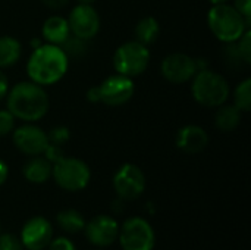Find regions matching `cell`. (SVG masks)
<instances>
[{"label":"cell","mask_w":251,"mask_h":250,"mask_svg":"<svg viewBox=\"0 0 251 250\" xmlns=\"http://www.w3.org/2000/svg\"><path fill=\"white\" fill-rule=\"evenodd\" d=\"M175 144L181 152L187 155H197L207 147L209 134L203 127L196 124H188L178 130L175 137Z\"/></svg>","instance_id":"cell-15"},{"label":"cell","mask_w":251,"mask_h":250,"mask_svg":"<svg viewBox=\"0 0 251 250\" xmlns=\"http://www.w3.org/2000/svg\"><path fill=\"white\" fill-rule=\"evenodd\" d=\"M51 177L62 190L81 192L88 186L91 171L82 159L63 156L60 161L53 164Z\"/></svg>","instance_id":"cell-6"},{"label":"cell","mask_w":251,"mask_h":250,"mask_svg":"<svg viewBox=\"0 0 251 250\" xmlns=\"http://www.w3.org/2000/svg\"><path fill=\"white\" fill-rule=\"evenodd\" d=\"M56 221H57V225L60 227V230H63L66 234H78V233L84 231L85 224H87L84 215L76 209L60 211L56 217Z\"/></svg>","instance_id":"cell-21"},{"label":"cell","mask_w":251,"mask_h":250,"mask_svg":"<svg viewBox=\"0 0 251 250\" xmlns=\"http://www.w3.org/2000/svg\"><path fill=\"white\" fill-rule=\"evenodd\" d=\"M71 34L90 41L100 31V16L93 4H76L66 18Z\"/></svg>","instance_id":"cell-11"},{"label":"cell","mask_w":251,"mask_h":250,"mask_svg":"<svg viewBox=\"0 0 251 250\" xmlns=\"http://www.w3.org/2000/svg\"><path fill=\"white\" fill-rule=\"evenodd\" d=\"M0 250H22L19 239L9 233L0 234Z\"/></svg>","instance_id":"cell-28"},{"label":"cell","mask_w":251,"mask_h":250,"mask_svg":"<svg viewBox=\"0 0 251 250\" xmlns=\"http://www.w3.org/2000/svg\"><path fill=\"white\" fill-rule=\"evenodd\" d=\"M41 3L51 10H60L69 3V0H41Z\"/></svg>","instance_id":"cell-33"},{"label":"cell","mask_w":251,"mask_h":250,"mask_svg":"<svg viewBox=\"0 0 251 250\" xmlns=\"http://www.w3.org/2000/svg\"><path fill=\"white\" fill-rule=\"evenodd\" d=\"M222 59L225 60L226 66L231 68V69H243L244 66H249L240 50H238V46H237V41L235 43H225L224 47H222Z\"/></svg>","instance_id":"cell-23"},{"label":"cell","mask_w":251,"mask_h":250,"mask_svg":"<svg viewBox=\"0 0 251 250\" xmlns=\"http://www.w3.org/2000/svg\"><path fill=\"white\" fill-rule=\"evenodd\" d=\"M43 156L53 165V164H56L57 161H60V159L65 156L63 147H62V146H56V144L49 143V146H47L46 150L43 152Z\"/></svg>","instance_id":"cell-29"},{"label":"cell","mask_w":251,"mask_h":250,"mask_svg":"<svg viewBox=\"0 0 251 250\" xmlns=\"http://www.w3.org/2000/svg\"><path fill=\"white\" fill-rule=\"evenodd\" d=\"M134 35H135L134 40H137L138 43H141V44L149 47L160 35V24H159V21L154 16H144V18H141L137 22L135 28H134Z\"/></svg>","instance_id":"cell-19"},{"label":"cell","mask_w":251,"mask_h":250,"mask_svg":"<svg viewBox=\"0 0 251 250\" xmlns=\"http://www.w3.org/2000/svg\"><path fill=\"white\" fill-rule=\"evenodd\" d=\"M7 177H9V167L4 161L0 159V187L6 183Z\"/></svg>","instance_id":"cell-35"},{"label":"cell","mask_w":251,"mask_h":250,"mask_svg":"<svg viewBox=\"0 0 251 250\" xmlns=\"http://www.w3.org/2000/svg\"><path fill=\"white\" fill-rule=\"evenodd\" d=\"M232 6L244 16L247 22L251 24V0H234Z\"/></svg>","instance_id":"cell-31"},{"label":"cell","mask_w":251,"mask_h":250,"mask_svg":"<svg viewBox=\"0 0 251 250\" xmlns=\"http://www.w3.org/2000/svg\"><path fill=\"white\" fill-rule=\"evenodd\" d=\"M232 105H235L243 113L251 109V78H244L234 90Z\"/></svg>","instance_id":"cell-22"},{"label":"cell","mask_w":251,"mask_h":250,"mask_svg":"<svg viewBox=\"0 0 251 250\" xmlns=\"http://www.w3.org/2000/svg\"><path fill=\"white\" fill-rule=\"evenodd\" d=\"M99 91L101 103L116 108L128 103L132 99L135 93V85L132 78L121 74H113L101 81V84H99Z\"/></svg>","instance_id":"cell-9"},{"label":"cell","mask_w":251,"mask_h":250,"mask_svg":"<svg viewBox=\"0 0 251 250\" xmlns=\"http://www.w3.org/2000/svg\"><path fill=\"white\" fill-rule=\"evenodd\" d=\"M151 60V53L147 46L138 43L137 40L125 41L113 53L112 63L116 74L135 78L146 72Z\"/></svg>","instance_id":"cell-5"},{"label":"cell","mask_w":251,"mask_h":250,"mask_svg":"<svg viewBox=\"0 0 251 250\" xmlns=\"http://www.w3.org/2000/svg\"><path fill=\"white\" fill-rule=\"evenodd\" d=\"M13 146L26 156L43 155L49 146V139L44 130L34 125V122H25L24 125L12 131Z\"/></svg>","instance_id":"cell-12"},{"label":"cell","mask_w":251,"mask_h":250,"mask_svg":"<svg viewBox=\"0 0 251 250\" xmlns=\"http://www.w3.org/2000/svg\"><path fill=\"white\" fill-rule=\"evenodd\" d=\"M237 46H238V50H240V53H241V56H243L244 62H246L247 65H250L251 63V31L250 29H247V31L240 37V40L237 41Z\"/></svg>","instance_id":"cell-27"},{"label":"cell","mask_w":251,"mask_h":250,"mask_svg":"<svg viewBox=\"0 0 251 250\" xmlns=\"http://www.w3.org/2000/svg\"><path fill=\"white\" fill-rule=\"evenodd\" d=\"M15 116L7 109H0V137L12 134L15 130Z\"/></svg>","instance_id":"cell-26"},{"label":"cell","mask_w":251,"mask_h":250,"mask_svg":"<svg viewBox=\"0 0 251 250\" xmlns=\"http://www.w3.org/2000/svg\"><path fill=\"white\" fill-rule=\"evenodd\" d=\"M96 0H78V3L79 4H93Z\"/></svg>","instance_id":"cell-36"},{"label":"cell","mask_w":251,"mask_h":250,"mask_svg":"<svg viewBox=\"0 0 251 250\" xmlns=\"http://www.w3.org/2000/svg\"><path fill=\"white\" fill-rule=\"evenodd\" d=\"M47 250H76L75 245L68 237H57L50 242L47 246Z\"/></svg>","instance_id":"cell-30"},{"label":"cell","mask_w":251,"mask_h":250,"mask_svg":"<svg viewBox=\"0 0 251 250\" xmlns=\"http://www.w3.org/2000/svg\"><path fill=\"white\" fill-rule=\"evenodd\" d=\"M85 99L90 103H99L100 102V91H99V85H93L87 90L85 93Z\"/></svg>","instance_id":"cell-34"},{"label":"cell","mask_w":251,"mask_h":250,"mask_svg":"<svg viewBox=\"0 0 251 250\" xmlns=\"http://www.w3.org/2000/svg\"><path fill=\"white\" fill-rule=\"evenodd\" d=\"M212 4H219V3H228V0H209Z\"/></svg>","instance_id":"cell-37"},{"label":"cell","mask_w":251,"mask_h":250,"mask_svg":"<svg viewBox=\"0 0 251 250\" xmlns=\"http://www.w3.org/2000/svg\"><path fill=\"white\" fill-rule=\"evenodd\" d=\"M71 35L68 19L60 15H51L49 16L41 27V37L46 43L62 46L68 37Z\"/></svg>","instance_id":"cell-16"},{"label":"cell","mask_w":251,"mask_h":250,"mask_svg":"<svg viewBox=\"0 0 251 250\" xmlns=\"http://www.w3.org/2000/svg\"><path fill=\"white\" fill-rule=\"evenodd\" d=\"M193 99L204 108H218L228 102L231 87L226 78L210 68L200 69L191 78Z\"/></svg>","instance_id":"cell-4"},{"label":"cell","mask_w":251,"mask_h":250,"mask_svg":"<svg viewBox=\"0 0 251 250\" xmlns=\"http://www.w3.org/2000/svg\"><path fill=\"white\" fill-rule=\"evenodd\" d=\"M122 250H153L156 234L151 224L143 217H131L119 227L118 236Z\"/></svg>","instance_id":"cell-7"},{"label":"cell","mask_w":251,"mask_h":250,"mask_svg":"<svg viewBox=\"0 0 251 250\" xmlns=\"http://www.w3.org/2000/svg\"><path fill=\"white\" fill-rule=\"evenodd\" d=\"M160 72L171 84H185L197 72L196 59L187 53L175 52L163 57L160 63Z\"/></svg>","instance_id":"cell-10"},{"label":"cell","mask_w":251,"mask_h":250,"mask_svg":"<svg viewBox=\"0 0 251 250\" xmlns=\"http://www.w3.org/2000/svg\"><path fill=\"white\" fill-rule=\"evenodd\" d=\"M53 240V225L44 217H32L29 218L19 236V242L22 248L26 250H44Z\"/></svg>","instance_id":"cell-13"},{"label":"cell","mask_w":251,"mask_h":250,"mask_svg":"<svg viewBox=\"0 0 251 250\" xmlns=\"http://www.w3.org/2000/svg\"><path fill=\"white\" fill-rule=\"evenodd\" d=\"M113 190L119 200H137L146 190V175L134 164H124L113 175Z\"/></svg>","instance_id":"cell-8"},{"label":"cell","mask_w":251,"mask_h":250,"mask_svg":"<svg viewBox=\"0 0 251 250\" xmlns=\"http://www.w3.org/2000/svg\"><path fill=\"white\" fill-rule=\"evenodd\" d=\"M9 78L7 75L3 72V69H0V102L3 99H6L7 93H9Z\"/></svg>","instance_id":"cell-32"},{"label":"cell","mask_w":251,"mask_h":250,"mask_svg":"<svg viewBox=\"0 0 251 250\" xmlns=\"http://www.w3.org/2000/svg\"><path fill=\"white\" fill-rule=\"evenodd\" d=\"M60 47L66 53L68 57H82L87 53L88 41L87 40H82V38H78V37H75V35L71 34L68 37V40Z\"/></svg>","instance_id":"cell-24"},{"label":"cell","mask_w":251,"mask_h":250,"mask_svg":"<svg viewBox=\"0 0 251 250\" xmlns=\"http://www.w3.org/2000/svg\"><path fill=\"white\" fill-rule=\"evenodd\" d=\"M22 55L21 43L10 35L0 37V69L13 66Z\"/></svg>","instance_id":"cell-20"},{"label":"cell","mask_w":251,"mask_h":250,"mask_svg":"<svg viewBox=\"0 0 251 250\" xmlns=\"http://www.w3.org/2000/svg\"><path fill=\"white\" fill-rule=\"evenodd\" d=\"M207 25L210 32L224 44L238 41L240 37L250 29V22L228 3L212 4L207 13Z\"/></svg>","instance_id":"cell-3"},{"label":"cell","mask_w":251,"mask_h":250,"mask_svg":"<svg viewBox=\"0 0 251 250\" xmlns=\"http://www.w3.org/2000/svg\"><path fill=\"white\" fill-rule=\"evenodd\" d=\"M243 112L232 103H224L216 108L215 127L222 133H232L241 124Z\"/></svg>","instance_id":"cell-18"},{"label":"cell","mask_w":251,"mask_h":250,"mask_svg":"<svg viewBox=\"0 0 251 250\" xmlns=\"http://www.w3.org/2000/svg\"><path fill=\"white\" fill-rule=\"evenodd\" d=\"M47 139H49V143L51 144H56V146H65L69 139H71V131L68 127L65 125H56L53 128H50L47 133Z\"/></svg>","instance_id":"cell-25"},{"label":"cell","mask_w":251,"mask_h":250,"mask_svg":"<svg viewBox=\"0 0 251 250\" xmlns=\"http://www.w3.org/2000/svg\"><path fill=\"white\" fill-rule=\"evenodd\" d=\"M0 234H1V224H0Z\"/></svg>","instance_id":"cell-38"},{"label":"cell","mask_w":251,"mask_h":250,"mask_svg":"<svg viewBox=\"0 0 251 250\" xmlns=\"http://www.w3.org/2000/svg\"><path fill=\"white\" fill-rule=\"evenodd\" d=\"M87 240L96 248L112 246L119 236V224L110 215H96L91 218L84 228Z\"/></svg>","instance_id":"cell-14"},{"label":"cell","mask_w":251,"mask_h":250,"mask_svg":"<svg viewBox=\"0 0 251 250\" xmlns=\"http://www.w3.org/2000/svg\"><path fill=\"white\" fill-rule=\"evenodd\" d=\"M29 158L31 159H28L22 167L24 178L32 184H43V183L49 181L51 178L53 165L43 155L29 156Z\"/></svg>","instance_id":"cell-17"},{"label":"cell","mask_w":251,"mask_h":250,"mask_svg":"<svg viewBox=\"0 0 251 250\" xmlns=\"http://www.w3.org/2000/svg\"><path fill=\"white\" fill-rule=\"evenodd\" d=\"M68 68L69 57L62 47L49 43H41L38 47L32 49L26 62V74L29 81L41 87L59 83L66 75Z\"/></svg>","instance_id":"cell-1"},{"label":"cell","mask_w":251,"mask_h":250,"mask_svg":"<svg viewBox=\"0 0 251 250\" xmlns=\"http://www.w3.org/2000/svg\"><path fill=\"white\" fill-rule=\"evenodd\" d=\"M50 100L44 87L32 81H21L9 88L6 108L22 122H37L49 112Z\"/></svg>","instance_id":"cell-2"}]
</instances>
